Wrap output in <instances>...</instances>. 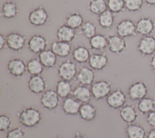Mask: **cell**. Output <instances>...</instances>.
I'll use <instances>...</instances> for the list:
<instances>
[{
  "label": "cell",
  "instance_id": "3957f363",
  "mask_svg": "<svg viewBox=\"0 0 155 138\" xmlns=\"http://www.w3.org/2000/svg\"><path fill=\"white\" fill-rule=\"evenodd\" d=\"M91 91L93 98L96 100L106 99L112 91L111 82L107 80H99L91 86Z\"/></svg>",
  "mask_w": 155,
  "mask_h": 138
},
{
  "label": "cell",
  "instance_id": "ee69618b",
  "mask_svg": "<svg viewBox=\"0 0 155 138\" xmlns=\"http://www.w3.org/2000/svg\"><path fill=\"white\" fill-rule=\"evenodd\" d=\"M143 1H144V2L148 7L155 5V0H143Z\"/></svg>",
  "mask_w": 155,
  "mask_h": 138
},
{
  "label": "cell",
  "instance_id": "603a6c76",
  "mask_svg": "<svg viewBox=\"0 0 155 138\" xmlns=\"http://www.w3.org/2000/svg\"><path fill=\"white\" fill-rule=\"evenodd\" d=\"M73 97L77 99L81 104L88 103L92 99L91 89L88 86L79 85L73 90Z\"/></svg>",
  "mask_w": 155,
  "mask_h": 138
},
{
  "label": "cell",
  "instance_id": "d590c367",
  "mask_svg": "<svg viewBox=\"0 0 155 138\" xmlns=\"http://www.w3.org/2000/svg\"><path fill=\"white\" fill-rule=\"evenodd\" d=\"M108 10L115 14H119L125 10L124 0H107Z\"/></svg>",
  "mask_w": 155,
  "mask_h": 138
},
{
  "label": "cell",
  "instance_id": "5bb4252c",
  "mask_svg": "<svg viewBox=\"0 0 155 138\" xmlns=\"http://www.w3.org/2000/svg\"><path fill=\"white\" fill-rule=\"evenodd\" d=\"M137 33L142 36L151 35L154 31L155 24L151 17L142 16L136 23Z\"/></svg>",
  "mask_w": 155,
  "mask_h": 138
},
{
  "label": "cell",
  "instance_id": "7bdbcfd3",
  "mask_svg": "<svg viewBox=\"0 0 155 138\" xmlns=\"http://www.w3.org/2000/svg\"><path fill=\"white\" fill-rule=\"evenodd\" d=\"M147 138H155V128H152L147 135Z\"/></svg>",
  "mask_w": 155,
  "mask_h": 138
},
{
  "label": "cell",
  "instance_id": "8d00e7d4",
  "mask_svg": "<svg viewBox=\"0 0 155 138\" xmlns=\"http://www.w3.org/2000/svg\"><path fill=\"white\" fill-rule=\"evenodd\" d=\"M125 10L129 12L141 11L143 5V0H124Z\"/></svg>",
  "mask_w": 155,
  "mask_h": 138
},
{
  "label": "cell",
  "instance_id": "9a60e30c",
  "mask_svg": "<svg viewBox=\"0 0 155 138\" xmlns=\"http://www.w3.org/2000/svg\"><path fill=\"white\" fill-rule=\"evenodd\" d=\"M76 79L79 85L85 86L91 85L95 79L94 70L90 67H81L78 71Z\"/></svg>",
  "mask_w": 155,
  "mask_h": 138
},
{
  "label": "cell",
  "instance_id": "d6a6232c",
  "mask_svg": "<svg viewBox=\"0 0 155 138\" xmlns=\"http://www.w3.org/2000/svg\"><path fill=\"white\" fill-rule=\"evenodd\" d=\"M87 8L90 12L94 15H99L108 10L106 0H89Z\"/></svg>",
  "mask_w": 155,
  "mask_h": 138
},
{
  "label": "cell",
  "instance_id": "6da1fadb",
  "mask_svg": "<svg viewBox=\"0 0 155 138\" xmlns=\"http://www.w3.org/2000/svg\"><path fill=\"white\" fill-rule=\"evenodd\" d=\"M18 122L26 128H33L38 125L42 120V113L35 107H23L18 114Z\"/></svg>",
  "mask_w": 155,
  "mask_h": 138
},
{
  "label": "cell",
  "instance_id": "cb8c5ba5",
  "mask_svg": "<svg viewBox=\"0 0 155 138\" xmlns=\"http://www.w3.org/2000/svg\"><path fill=\"white\" fill-rule=\"evenodd\" d=\"M97 108L90 102L82 104L79 111V116L81 119L86 122L93 121L96 117Z\"/></svg>",
  "mask_w": 155,
  "mask_h": 138
},
{
  "label": "cell",
  "instance_id": "836d02e7",
  "mask_svg": "<svg viewBox=\"0 0 155 138\" xmlns=\"http://www.w3.org/2000/svg\"><path fill=\"white\" fill-rule=\"evenodd\" d=\"M27 71L30 76L41 75L44 70V67L38 58H33L26 64Z\"/></svg>",
  "mask_w": 155,
  "mask_h": 138
},
{
  "label": "cell",
  "instance_id": "d4e9b609",
  "mask_svg": "<svg viewBox=\"0 0 155 138\" xmlns=\"http://www.w3.org/2000/svg\"><path fill=\"white\" fill-rule=\"evenodd\" d=\"M91 54L90 50L82 45H76L72 51V57L74 62L79 64L88 62Z\"/></svg>",
  "mask_w": 155,
  "mask_h": 138
},
{
  "label": "cell",
  "instance_id": "4dcf8cb0",
  "mask_svg": "<svg viewBox=\"0 0 155 138\" xmlns=\"http://www.w3.org/2000/svg\"><path fill=\"white\" fill-rule=\"evenodd\" d=\"M136 107L140 113L143 115H147L155 110V99L147 96L139 100Z\"/></svg>",
  "mask_w": 155,
  "mask_h": 138
},
{
  "label": "cell",
  "instance_id": "ac0fdd59",
  "mask_svg": "<svg viewBox=\"0 0 155 138\" xmlns=\"http://www.w3.org/2000/svg\"><path fill=\"white\" fill-rule=\"evenodd\" d=\"M119 116L124 122L127 124H130L134 123L139 114L135 106L127 104L120 109Z\"/></svg>",
  "mask_w": 155,
  "mask_h": 138
},
{
  "label": "cell",
  "instance_id": "4fadbf2b",
  "mask_svg": "<svg viewBox=\"0 0 155 138\" xmlns=\"http://www.w3.org/2000/svg\"><path fill=\"white\" fill-rule=\"evenodd\" d=\"M108 50L115 54H120L127 49V42L125 38L115 34H109L108 36Z\"/></svg>",
  "mask_w": 155,
  "mask_h": 138
},
{
  "label": "cell",
  "instance_id": "f6af8a7d",
  "mask_svg": "<svg viewBox=\"0 0 155 138\" xmlns=\"http://www.w3.org/2000/svg\"><path fill=\"white\" fill-rule=\"evenodd\" d=\"M73 138H88V136L84 134H82L79 132H77Z\"/></svg>",
  "mask_w": 155,
  "mask_h": 138
},
{
  "label": "cell",
  "instance_id": "4316f807",
  "mask_svg": "<svg viewBox=\"0 0 155 138\" xmlns=\"http://www.w3.org/2000/svg\"><path fill=\"white\" fill-rule=\"evenodd\" d=\"M125 134L128 138H146L147 137L144 127L134 123L127 125L125 128Z\"/></svg>",
  "mask_w": 155,
  "mask_h": 138
},
{
  "label": "cell",
  "instance_id": "7c38bea8",
  "mask_svg": "<svg viewBox=\"0 0 155 138\" xmlns=\"http://www.w3.org/2000/svg\"><path fill=\"white\" fill-rule=\"evenodd\" d=\"M47 43V40L44 36L39 34H35L29 38L27 45L30 52L39 54L46 50Z\"/></svg>",
  "mask_w": 155,
  "mask_h": 138
},
{
  "label": "cell",
  "instance_id": "9c48e42d",
  "mask_svg": "<svg viewBox=\"0 0 155 138\" xmlns=\"http://www.w3.org/2000/svg\"><path fill=\"white\" fill-rule=\"evenodd\" d=\"M107 105L113 109H120L127 102V96L120 88L112 91L106 98Z\"/></svg>",
  "mask_w": 155,
  "mask_h": 138
},
{
  "label": "cell",
  "instance_id": "484cf974",
  "mask_svg": "<svg viewBox=\"0 0 155 138\" xmlns=\"http://www.w3.org/2000/svg\"><path fill=\"white\" fill-rule=\"evenodd\" d=\"M38 59L45 68L50 69L54 68L58 61V56L51 49L45 50L38 54Z\"/></svg>",
  "mask_w": 155,
  "mask_h": 138
},
{
  "label": "cell",
  "instance_id": "7dc6e473",
  "mask_svg": "<svg viewBox=\"0 0 155 138\" xmlns=\"http://www.w3.org/2000/svg\"><path fill=\"white\" fill-rule=\"evenodd\" d=\"M154 19H155V13H154Z\"/></svg>",
  "mask_w": 155,
  "mask_h": 138
},
{
  "label": "cell",
  "instance_id": "83f0119b",
  "mask_svg": "<svg viewBox=\"0 0 155 138\" xmlns=\"http://www.w3.org/2000/svg\"><path fill=\"white\" fill-rule=\"evenodd\" d=\"M90 47L91 50L103 51L108 46V38L105 35L96 33L89 40Z\"/></svg>",
  "mask_w": 155,
  "mask_h": 138
},
{
  "label": "cell",
  "instance_id": "1f68e13d",
  "mask_svg": "<svg viewBox=\"0 0 155 138\" xmlns=\"http://www.w3.org/2000/svg\"><path fill=\"white\" fill-rule=\"evenodd\" d=\"M84 17L79 12L70 13L65 18L64 24L74 30L80 28L84 24Z\"/></svg>",
  "mask_w": 155,
  "mask_h": 138
},
{
  "label": "cell",
  "instance_id": "74e56055",
  "mask_svg": "<svg viewBox=\"0 0 155 138\" xmlns=\"http://www.w3.org/2000/svg\"><path fill=\"white\" fill-rule=\"evenodd\" d=\"M12 119L7 114H1L0 116V131H8L12 126Z\"/></svg>",
  "mask_w": 155,
  "mask_h": 138
},
{
  "label": "cell",
  "instance_id": "7402d4cb",
  "mask_svg": "<svg viewBox=\"0 0 155 138\" xmlns=\"http://www.w3.org/2000/svg\"><path fill=\"white\" fill-rule=\"evenodd\" d=\"M76 37L75 30L71 28L65 24L58 27L56 31L57 40L70 43Z\"/></svg>",
  "mask_w": 155,
  "mask_h": 138
},
{
  "label": "cell",
  "instance_id": "f35d334b",
  "mask_svg": "<svg viewBox=\"0 0 155 138\" xmlns=\"http://www.w3.org/2000/svg\"><path fill=\"white\" fill-rule=\"evenodd\" d=\"M25 131L20 127H16L9 130L6 135V138H25Z\"/></svg>",
  "mask_w": 155,
  "mask_h": 138
},
{
  "label": "cell",
  "instance_id": "7a4b0ae2",
  "mask_svg": "<svg viewBox=\"0 0 155 138\" xmlns=\"http://www.w3.org/2000/svg\"><path fill=\"white\" fill-rule=\"evenodd\" d=\"M49 15L42 4L36 8L31 10L28 16V20L30 24L35 27H41L44 26L48 22Z\"/></svg>",
  "mask_w": 155,
  "mask_h": 138
},
{
  "label": "cell",
  "instance_id": "d6986e66",
  "mask_svg": "<svg viewBox=\"0 0 155 138\" xmlns=\"http://www.w3.org/2000/svg\"><path fill=\"white\" fill-rule=\"evenodd\" d=\"M18 13V5L15 1L7 0L3 2L1 10V17L7 19H11L16 18Z\"/></svg>",
  "mask_w": 155,
  "mask_h": 138
},
{
  "label": "cell",
  "instance_id": "52a82bcc",
  "mask_svg": "<svg viewBox=\"0 0 155 138\" xmlns=\"http://www.w3.org/2000/svg\"><path fill=\"white\" fill-rule=\"evenodd\" d=\"M148 87L143 81H136L131 84L128 89V96L132 101H139L147 97Z\"/></svg>",
  "mask_w": 155,
  "mask_h": 138
},
{
  "label": "cell",
  "instance_id": "f1b7e54d",
  "mask_svg": "<svg viewBox=\"0 0 155 138\" xmlns=\"http://www.w3.org/2000/svg\"><path fill=\"white\" fill-rule=\"evenodd\" d=\"M72 85L70 81L61 79L56 82V91L60 98L65 99L73 93Z\"/></svg>",
  "mask_w": 155,
  "mask_h": 138
},
{
  "label": "cell",
  "instance_id": "30bf717a",
  "mask_svg": "<svg viewBox=\"0 0 155 138\" xmlns=\"http://www.w3.org/2000/svg\"><path fill=\"white\" fill-rule=\"evenodd\" d=\"M117 34L123 38L135 36L137 35L136 23L130 19H124L116 25Z\"/></svg>",
  "mask_w": 155,
  "mask_h": 138
},
{
  "label": "cell",
  "instance_id": "ab89813d",
  "mask_svg": "<svg viewBox=\"0 0 155 138\" xmlns=\"http://www.w3.org/2000/svg\"><path fill=\"white\" fill-rule=\"evenodd\" d=\"M146 122L150 127L155 128V110L147 114Z\"/></svg>",
  "mask_w": 155,
  "mask_h": 138
},
{
  "label": "cell",
  "instance_id": "5b68a950",
  "mask_svg": "<svg viewBox=\"0 0 155 138\" xmlns=\"http://www.w3.org/2000/svg\"><path fill=\"white\" fill-rule=\"evenodd\" d=\"M57 73L61 79L71 82L76 78L78 73L76 65L70 60H66L59 64Z\"/></svg>",
  "mask_w": 155,
  "mask_h": 138
},
{
  "label": "cell",
  "instance_id": "e575fe53",
  "mask_svg": "<svg viewBox=\"0 0 155 138\" xmlns=\"http://www.w3.org/2000/svg\"><path fill=\"white\" fill-rule=\"evenodd\" d=\"M79 33L84 38L90 40L97 33V27L91 21H85L80 28Z\"/></svg>",
  "mask_w": 155,
  "mask_h": 138
},
{
  "label": "cell",
  "instance_id": "8fae6325",
  "mask_svg": "<svg viewBox=\"0 0 155 138\" xmlns=\"http://www.w3.org/2000/svg\"><path fill=\"white\" fill-rule=\"evenodd\" d=\"M59 98L56 90L49 89L42 93L40 99V103L43 108L48 110H53L59 105Z\"/></svg>",
  "mask_w": 155,
  "mask_h": 138
},
{
  "label": "cell",
  "instance_id": "b9f144b4",
  "mask_svg": "<svg viewBox=\"0 0 155 138\" xmlns=\"http://www.w3.org/2000/svg\"><path fill=\"white\" fill-rule=\"evenodd\" d=\"M150 67L152 71L155 72V53L152 56L150 63H149Z\"/></svg>",
  "mask_w": 155,
  "mask_h": 138
},
{
  "label": "cell",
  "instance_id": "277c9868",
  "mask_svg": "<svg viewBox=\"0 0 155 138\" xmlns=\"http://www.w3.org/2000/svg\"><path fill=\"white\" fill-rule=\"evenodd\" d=\"M7 47L12 51L20 52L25 47L27 37L16 31H12L6 36Z\"/></svg>",
  "mask_w": 155,
  "mask_h": 138
},
{
  "label": "cell",
  "instance_id": "ba28073f",
  "mask_svg": "<svg viewBox=\"0 0 155 138\" xmlns=\"http://www.w3.org/2000/svg\"><path fill=\"white\" fill-rule=\"evenodd\" d=\"M7 70L10 76L15 78L23 76L27 71V65L21 58H12L7 62Z\"/></svg>",
  "mask_w": 155,
  "mask_h": 138
},
{
  "label": "cell",
  "instance_id": "8992f818",
  "mask_svg": "<svg viewBox=\"0 0 155 138\" xmlns=\"http://www.w3.org/2000/svg\"><path fill=\"white\" fill-rule=\"evenodd\" d=\"M137 51L143 57L153 56L155 53V37L152 34L142 36L138 41Z\"/></svg>",
  "mask_w": 155,
  "mask_h": 138
},
{
  "label": "cell",
  "instance_id": "ffe728a7",
  "mask_svg": "<svg viewBox=\"0 0 155 138\" xmlns=\"http://www.w3.org/2000/svg\"><path fill=\"white\" fill-rule=\"evenodd\" d=\"M50 49L58 57L62 58H67L72 53L70 43L58 40L53 41L50 46Z\"/></svg>",
  "mask_w": 155,
  "mask_h": 138
},
{
  "label": "cell",
  "instance_id": "60d3db41",
  "mask_svg": "<svg viewBox=\"0 0 155 138\" xmlns=\"http://www.w3.org/2000/svg\"><path fill=\"white\" fill-rule=\"evenodd\" d=\"M7 47V39L6 36L4 34H0V50H2Z\"/></svg>",
  "mask_w": 155,
  "mask_h": 138
},
{
  "label": "cell",
  "instance_id": "44dd1931",
  "mask_svg": "<svg viewBox=\"0 0 155 138\" xmlns=\"http://www.w3.org/2000/svg\"><path fill=\"white\" fill-rule=\"evenodd\" d=\"M81 105L82 104L74 97L70 96L64 99L62 104V109L66 115L74 116L79 113Z\"/></svg>",
  "mask_w": 155,
  "mask_h": 138
},
{
  "label": "cell",
  "instance_id": "2e32d148",
  "mask_svg": "<svg viewBox=\"0 0 155 138\" xmlns=\"http://www.w3.org/2000/svg\"><path fill=\"white\" fill-rule=\"evenodd\" d=\"M27 86L32 93L42 94L47 88L46 80L41 75L30 76L27 82Z\"/></svg>",
  "mask_w": 155,
  "mask_h": 138
},
{
  "label": "cell",
  "instance_id": "f546056e",
  "mask_svg": "<svg viewBox=\"0 0 155 138\" xmlns=\"http://www.w3.org/2000/svg\"><path fill=\"white\" fill-rule=\"evenodd\" d=\"M114 22V14L108 10L104 12L98 16L99 26L105 30H111Z\"/></svg>",
  "mask_w": 155,
  "mask_h": 138
},
{
  "label": "cell",
  "instance_id": "e0dca14e",
  "mask_svg": "<svg viewBox=\"0 0 155 138\" xmlns=\"http://www.w3.org/2000/svg\"><path fill=\"white\" fill-rule=\"evenodd\" d=\"M88 62L93 70L102 71L108 65V58L105 53H93Z\"/></svg>",
  "mask_w": 155,
  "mask_h": 138
},
{
  "label": "cell",
  "instance_id": "bcb514c9",
  "mask_svg": "<svg viewBox=\"0 0 155 138\" xmlns=\"http://www.w3.org/2000/svg\"><path fill=\"white\" fill-rule=\"evenodd\" d=\"M54 138H63L62 137H61V136H56V137H54Z\"/></svg>",
  "mask_w": 155,
  "mask_h": 138
}]
</instances>
